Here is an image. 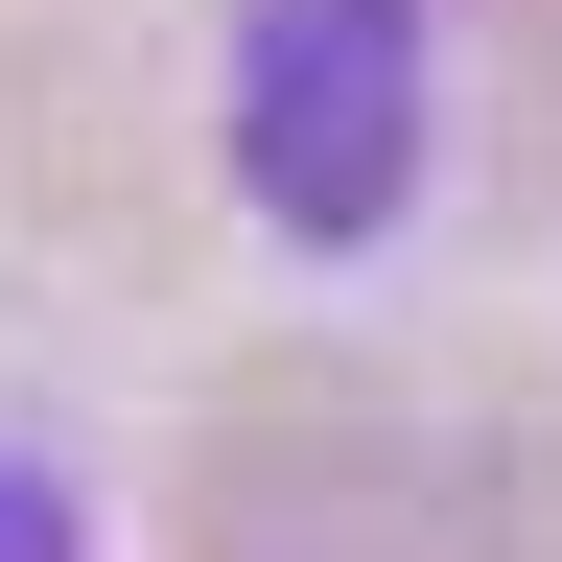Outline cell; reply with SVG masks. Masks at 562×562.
I'll return each instance as SVG.
<instances>
[{
    "label": "cell",
    "instance_id": "2",
    "mask_svg": "<svg viewBox=\"0 0 562 562\" xmlns=\"http://www.w3.org/2000/svg\"><path fill=\"white\" fill-rule=\"evenodd\" d=\"M188 562H492V492L351 398H258L188 492Z\"/></svg>",
    "mask_w": 562,
    "mask_h": 562
},
{
    "label": "cell",
    "instance_id": "3",
    "mask_svg": "<svg viewBox=\"0 0 562 562\" xmlns=\"http://www.w3.org/2000/svg\"><path fill=\"white\" fill-rule=\"evenodd\" d=\"M0 562H70V469L24 446V422H0Z\"/></svg>",
    "mask_w": 562,
    "mask_h": 562
},
{
    "label": "cell",
    "instance_id": "1",
    "mask_svg": "<svg viewBox=\"0 0 562 562\" xmlns=\"http://www.w3.org/2000/svg\"><path fill=\"white\" fill-rule=\"evenodd\" d=\"M235 188L258 235H398L422 188V0H235Z\"/></svg>",
    "mask_w": 562,
    "mask_h": 562
}]
</instances>
